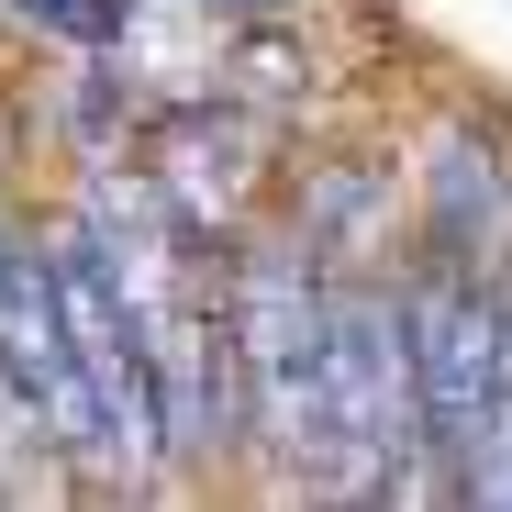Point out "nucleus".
I'll return each instance as SVG.
<instances>
[{
	"label": "nucleus",
	"instance_id": "f257e3e1",
	"mask_svg": "<svg viewBox=\"0 0 512 512\" xmlns=\"http://www.w3.org/2000/svg\"><path fill=\"white\" fill-rule=\"evenodd\" d=\"M423 446V390H412V312L390 290H323V423L312 468L323 490H390Z\"/></svg>",
	"mask_w": 512,
	"mask_h": 512
},
{
	"label": "nucleus",
	"instance_id": "f03ea898",
	"mask_svg": "<svg viewBox=\"0 0 512 512\" xmlns=\"http://www.w3.org/2000/svg\"><path fill=\"white\" fill-rule=\"evenodd\" d=\"M234 368H245V435H268L279 457L312 468V423H323V290H312L301 256H245Z\"/></svg>",
	"mask_w": 512,
	"mask_h": 512
},
{
	"label": "nucleus",
	"instance_id": "7ed1b4c3",
	"mask_svg": "<svg viewBox=\"0 0 512 512\" xmlns=\"http://www.w3.org/2000/svg\"><path fill=\"white\" fill-rule=\"evenodd\" d=\"M412 390H423V446L435 457H479V423H490V390H501V334L512 312L468 279H423L412 301Z\"/></svg>",
	"mask_w": 512,
	"mask_h": 512
},
{
	"label": "nucleus",
	"instance_id": "20e7f679",
	"mask_svg": "<svg viewBox=\"0 0 512 512\" xmlns=\"http://www.w3.org/2000/svg\"><path fill=\"white\" fill-rule=\"evenodd\" d=\"M0 379H12L23 412H45L56 446H112L101 390H90V368H78V334H67V301H56L45 256H12V279H0Z\"/></svg>",
	"mask_w": 512,
	"mask_h": 512
},
{
	"label": "nucleus",
	"instance_id": "39448f33",
	"mask_svg": "<svg viewBox=\"0 0 512 512\" xmlns=\"http://www.w3.org/2000/svg\"><path fill=\"white\" fill-rule=\"evenodd\" d=\"M435 234H446V256H501L512 245V179H501V156L468 145V134L435 156Z\"/></svg>",
	"mask_w": 512,
	"mask_h": 512
},
{
	"label": "nucleus",
	"instance_id": "423d86ee",
	"mask_svg": "<svg viewBox=\"0 0 512 512\" xmlns=\"http://www.w3.org/2000/svg\"><path fill=\"white\" fill-rule=\"evenodd\" d=\"M23 12H45L56 34H112V23H123V0H23Z\"/></svg>",
	"mask_w": 512,
	"mask_h": 512
},
{
	"label": "nucleus",
	"instance_id": "0eeeda50",
	"mask_svg": "<svg viewBox=\"0 0 512 512\" xmlns=\"http://www.w3.org/2000/svg\"><path fill=\"white\" fill-rule=\"evenodd\" d=\"M12 256H23V245H12V234H0V279H12Z\"/></svg>",
	"mask_w": 512,
	"mask_h": 512
},
{
	"label": "nucleus",
	"instance_id": "6e6552de",
	"mask_svg": "<svg viewBox=\"0 0 512 512\" xmlns=\"http://www.w3.org/2000/svg\"><path fill=\"white\" fill-rule=\"evenodd\" d=\"M234 12H279V0H234Z\"/></svg>",
	"mask_w": 512,
	"mask_h": 512
}]
</instances>
